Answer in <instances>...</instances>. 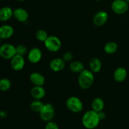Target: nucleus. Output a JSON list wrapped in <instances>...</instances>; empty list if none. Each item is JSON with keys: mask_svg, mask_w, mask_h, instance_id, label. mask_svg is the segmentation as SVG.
<instances>
[{"mask_svg": "<svg viewBox=\"0 0 129 129\" xmlns=\"http://www.w3.org/2000/svg\"><path fill=\"white\" fill-rule=\"evenodd\" d=\"M100 121L98 113L93 110L87 111L82 117L83 125L87 129H94L96 128Z\"/></svg>", "mask_w": 129, "mask_h": 129, "instance_id": "f257e3e1", "label": "nucleus"}, {"mask_svg": "<svg viewBox=\"0 0 129 129\" xmlns=\"http://www.w3.org/2000/svg\"><path fill=\"white\" fill-rule=\"evenodd\" d=\"M78 84L83 89H89L92 86L94 81L93 73L90 70L85 69L81 72L78 76Z\"/></svg>", "mask_w": 129, "mask_h": 129, "instance_id": "f03ea898", "label": "nucleus"}, {"mask_svg": "<svg viewBox=\"0 0 129 129\" xmlns=\"http://www.w3.org/2000/svg\"><path fill=\"white\" fill-rule=\"evenodd\" d=\"M44 45L49 51L51 52H57L61 48L62 42L57 37L51 35L48 37L46 40L44 42Z\"/></svg>", "mask_w": 129, "mask_h": 129, "instance_id": "7ed1b4c3", "label": "nucleus"}, {"mask_svg": "<svg viewBox=\"0 0 129 129\" xmlns=\"http://www.w3.org/2000/svg\"><path fill=\"white\" fill-rule=\"evenodd\" d=\"M66 107L71 112L78 113L83 110V103L78 97L71 96L67 100Z\"/></svg>", "mask_w": 129, "mask_h": 129, "instance_id": "20e7f679", "label": "nucleus"}, {"mask_svg": "<svg viewBox=\"0 0 129 129\" xmlns=\"http://www.w3.org/2000/svg\"><path fill=\"white\" fill-rule=\"evenodd\" d=\"M16 47L8 43L0 45V56L5 59H11L16 55Z\"/></svg>", "mask_w": 129, "mask_h": 129, "instance_id": "39448f33", "label": "nucleus"}, {"mask_svg": "<svg viewBox=\"0 0 129 129\" xmlns=\"http://www.w3.org/2000/svg\"><path fill=\"white\" fill-rule=\"evenodd\" d=\"M40 118L44 122L52 121L55 116V108L50 103H46L44 105L42 110L40 112Z\"/></svg>", "mask_w": 129, "mask_h": 129, "instance_id": "423d86ee", "label": "nucleus"}, {"mask_svg": "<svg viewBox=\"0 0 129 129\" xmlns=\"http://www.w3.org/2000/svg\"><path fill=\"white\" fill-rule=\"evenodd\" d=\"M111 8L113 12L117 15L125 14L128 10V3L125 0H114Z\"/></svg>", "mask_w": 129, "mask_h": 129, "instance_id": "0eeeda50", "label": "nucleus"}, {"mask_svg": "<svg viewBox=\"0 0 129 129\" xmlns=\"http://www.w3.org/2000/svg\"><path fill=\"white\" fill-rule=\"evenodd\" d=\"M10 64L12 69L16 71L22 70L25 65V60L24 56L16 54L11 59H10Z\"/></svg>", "mask_w": 129, "mask_h": 129, "instance_id": "6e6552de", "label": "nucleus"}, {"mask_svg": "<svg viewBox=\"0 0 129 129\" xmlns=\"http://www.w3.org/2000/svg\"><path fill=\"white\" fill-rule=\"evenodd\" d=\"M108 19V15L105 11H99L94 15L93 22L95 26H102L107 23Z\"/></svg>", "mask_w": 129, "mask_h": 129, "instance_id": "1a4fd4ad", "label": "nucleus"}, {"mask_svg": "<svg viewBox=\"0 0 129 129\" xmlns=\"http://www.w3.org/2000/svg\"><path fill=\"white\" fill-rule=\"evenodd\" d=\"M28 60L32 64L39 62L42 57V50L39 47H34L28 53Z\"/></svg>", "mask_w": 129, "mask_h": 129, "instance_id": "9d476101", "label": "nucleus"}, {"mask_svg": "<svg viewBox=\"0 0 129 129\" xmlns=\"http://www.w3.org/2000/svg\"><path fill=\"white\" fill-rule=\"evenodd\" d=\"M28 13L23 8H17L13 10V17L20 22H25L28 18Z\"/></svg>", "mask_w": 129, "mask_h": 129, "instance_id": "9b49d317", "label": "nucleus"}, {"mask_svg": "<svg viewBox=\"0 0 129 129\" xmlns=\"http://www.w3.org/2000/svg\"><path fill=\"white\" fill-rule=\"evenodd\" d=\"M50 69L54 72L61 71L65 68V61L63 59L60 58H55L53 59L49 64Z\"/></svg>", "mask_w": 129, "mask_h": 129, "instance_id": "f8f14e48", "label": "nucleus"}, {"mask_svg": "<svg viewBox=\"0 0 129 129\" xmlns=\"http://www.w3.org/2000/svg\"><path fill=\"white\" fill-rule=\"evenodd\" d=\"M31 95L35 100H41L45 97L46 91L42 86H34L31 89Z\"/></svg>", "mask_w": 129, "mask_h": 129, "instance_id": "ddd939ff", "label": "nucleus"}, {"mask_svg": "<svg viewBox=\"0 0 129 129\" xmlns=\"http://www.w3.org/2000/svg\"><path fill=\"white\" fill-rule=\"evenodd\" d=\"M127 77V71L125 68L123 67H119L117 68L113 73V78L118 83H122L124 81Z\"/></svg>", "mask_w": 129, "mask_h": 129, "instance_id": "4468645a", "label": "nucleus"}, {"mask_svg": "<svg viewBox=\"0 0 129 129\" xmlns=\"http://www.w3.org/2000/svg\"><path fill=\"white\" fill-rule=\"evenodd\" d=\"M15 30L11 26L4 25L0 26V37L2 39H10L13 35Z\"/></svg>", "mask_w": 129, "mask_h": 129, "instance_id": "2eb2a0df", "label": "nucleus"}, {"mask_svg": "<svg viewBox=\"0 0 129 129\" xmlns=\"http://www.w3.org/2000/svg\"><path fill=\"white\" fill-rule=\"evenodd\" d=\"M30 80L34 86H44L45 84V77L39 73L34 72L30 76Z\"/></svg>", "mask_w": 129, "mask_h": 129, "instance_id": "dca6fc26", "label": "nucleus"}, {"mask_svg": "<svg viewBox=\"0 0 129 129\" xmlns=\"http://www.w3.org/2000/svg\"><path fill=\"white\" fill-rule=\"evenodd\" d=\"M13 16V10L9 6H5L0 9V21H7Z\"/></svg>", "mask_w": 129, "mask_h": 129, "instance_id": "f3484780", "label": "nucleus"}, {"mask_svg": "<svg viewBox=\"0 0 129 129\" xmlns=\"http://www.w3.org/2000/svg\"><path fill=\"white\" fill-rule=\"evenodd\" d=\"M89 66L90 68V71H91L93 73H98L102 69V61L99 58L93 57L89 61Z\"/></svg>", "mask_w": 129, "mask_h": 129, "instance_id": "a211bd4d", "label": "nucleus"}, {"mask_svg": "<svg viewBox=\"0 0 129 129\" xmlns=\"http://www.w3.org/2000/svg\"><path fill=\"white\" fill-rule=\"evenodd\" d=\"M105 108V102L100 98H95L91 102V108L94 112H98L103 111Z\"/></svg>", "mask_w": 129, "mask_h": 129, "instance_id": "6ab92c4d", "label": "nucleus"}, {"mask_svg": "<svg viewBox=\"0 0 129 129\" xmlns=\"http://www.w3.org/2000/svg\"><path fill=\"white\" fill-rule=\"evenodd\" d=\"M69 68L72 72L75 73H80L84 69V64L79 60H74L71 62Z\"/></svg>", "mask_w": 129, "mask_h": 129, "instance_id": "aec40b11", "label": "nucleus"}, {"mask_svg": "<svg viewBox=\"0 0 129 129\" xmlns=\"http://www.w3.org/2000/svg\"><path fill=\"white\" fill-rule=\"evenodd\" d=\"M118 49V45L115 42H109L107 43L104 47V50L107 54H113L117 52Z\"/></svg>", "mask_w": 129, "mask_h": 129, "instance_id": "412c9836", "label": "nucleus"}, {"mask_svg": "<svg viewBox=\"0 0 129 129\" xmlns=\"http://www.w3.org/2000/svg\"><path fill=\"white\" fill-rule=\"evenodd\" d=\"M44 103L40 100H35L30 104V109L35 113H40L44 106Z\"/></svg>", "mask_w": 129, "mask_h": 129, "instance_id": "4be33fe9", "label": "nucleus"}, {"mask_svg": "<svg viewBox=\"0 0 129 129\" xmlns=\"http://www.w3.org/2000/svg\"><path fill=\"white\" fill-rule=\"evenodd\" d=\"M11 86V82L8 78H2L0 79V91H7Z\"/></svg>", "mask_w": 129, "mask_h": 129, "instance_id": "5701e85b", "label": "nucleus"}, {"mask_svg": "<svg viewBox=\"0 0 129 129\" xmlns=\"http://www.w3.org/2000/svg\"><path fill=\"white\" fill-rule=\"evenodd\" d=\"M48 37L49 36H48L47 31L45 30H42V29H40L36 33L37 39L40 42H44L48 38Z\"/></svg>", "mask_w": 129, "mask_h": 129, "instance_id": "b1692460", "label": "nucleus"}, {"mask_svg": "<svg viewBox=\"0 0 129 129\" xmlns=\"http://www.w3.org/2000/svg\"><path fill=\"white\" fill-rule=\"evenodd\" d=\"M27 48L26 46L22 44H20V45H17L16 47V54L18 55H21V56H24L25 54H27Z\"/></svg>", "mask_w": 129, "mask_h": 129, "instance_id": "393cba45", "label": "nucleus"}, {"mask_svg": "<svg viewBox=\"0 0 129 129\" xmlns=\"http://www.w3.org/2000/svg\"><path fill=\"white\" fill-rule=\"evenodd\" d=\"M62 59L65 62L71 61L73 59V54L70 51L66 52L63 55Z\"/></svg>", "mask_w": 129, "mask_h": 129, "instance_id": "a878e982", "label": "nucleus"}, {"mask_svg": "<svg viewBox=\"0 0 129 129\" xmlns=\"http://www.w3.org/2000/svg\"><path fill=\"white\" fill-rule=\"evenodd\" d=\"M45 129H59L58 127L57 124L55 122H52V121H50L47 123L45 125Z\"/></svg>", "mask_w": 129, "mask_h": 129, "instance_id": "bb28decb", "label": "nucleus"}, {"mask_svg": "<svg viewBox=\"0 0 129 129\" xmlns=\"http://www.w3.org/2000/svg\"><path fill=\"white\" fill-rule=\"evenodd\" d=\"M98 116H99V118L100 119V120H103L106 117V113H105L103 111H101V112H98Z\"/></svg>", "mask_w": 129, "mask_h": 129, "instance_id": "cd10ccee", "label": "nucleus"}, {"mask_svg": "<svg viewBox=\"0 0 129 129\" xmlns=\"http://www.w3.org/2000/svg\"><path fill=\"white\" fill-rule=\"evenodd\" d=\"M8 116V113L5 110H1L0 111V117L2 118H6Z\"/></svg>", "mask_w": 129, "mask_h": 129, "instance_id": "c85d7f7f", "label": "nucleus"}, {"mask_svg": "<svg viewBox=\"0 0 129 129\" xmlns=\"http://www.w3.org/2000/svg\"><path fill=\"white\" fill-rule=\"evenodd\" d=\"M1 40H2V39L0 37V45H1Z\"/></svg>", "mask_w": 129, "mask_h": 129, "instance_id": "c756f323", "label": "nucleus"}, {"mask_svg": "<svg viewBox=\"0 0 129 129\" xmlns=\"http://www.w3.org/2000/svg\"><path fill=\"white\" fill-rule=\"evenodd\" d=\"M17 1H26V0H17Z\"/></svg>", "mask_w": 129, "mask_h": 129, "instance_id": "7c9ffc66", "label": "nucleus"}, {"mask_svg": "<svg viewBox=\"0 0 129 129\" xmlns=\"http://www.w3.org/2000/svg\"><path fill=\"white\" fill-rule=\"evenodd\" d=\"M125 1H127V3H128L129 4V0H125Z\"/></svg>", "mask_w": 129, "mask_h": 129, "instance_id": "2f4dec72", "label": "nucleus"}, {"mask_svg": "<svg viewBox=\"0 0 129 129\" xmlns=\"http://www.w3.org/2000/svg\"><path fill=\"white\" fill-rule=\"evenodd\" d=\"M95 1H101V0H95Z\"/></svg>", "mask_w": 129, "mask_h": 129, "instance_id": "473e14b6", "label": "nucleus"}, {"mask_svg": "<svg viewBox=\"0 0 129 129\" xmlns=\"http://www.w3.org/2000/svg\"><path fill=\"white\" fill-rule=\"evenodd\" d=\"M0 111H1V110H0Z\"/></svg>", "mask_w": 129, "mask_h": 129, "instance_id": "72a5a7b5", "label": "nucleus"}]
</instances>
